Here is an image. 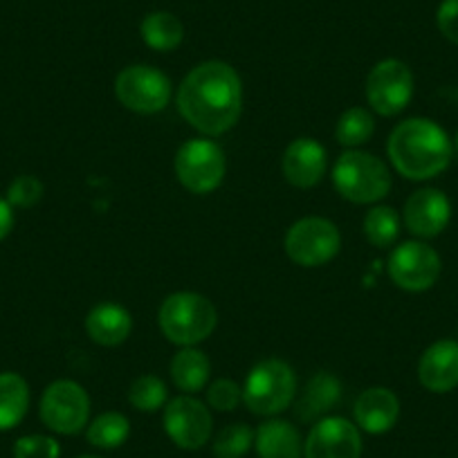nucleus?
I'll return each instance as SVG.
<instances>
[{"mask_svg": "<svg viewBox=\"0 0 458 458\" xmlns=\"http://www.w3.org/2000/svg\"><path fill=\"white\" fill-rule=\"evenodd\" d=\"M175 104L182 120L198 133L218 138L241 120L243 81L225 61H202L180 81Z\"/></svg>", "mask_w": 458, "mask_h": 458, "instance_id": "obj_1", "label": "nucleus"}, {"mask_svg": "<svg viewBox=\"0 0 458 458\" xmlns=\"http://www.w3.org/2000/svg\"><path fill=\"white\" fill-rule=\"evenodd\" d=\"M386 156L403 178L420 182L436 178L447 169L454 156V144L436 122L411 117L391 131L386 140Z\"/></svg>", "mask_w": 458, "mask_h": 458, "instance_id": "obj_2", "label": "nucleus"}, {"mask_svg": "<svg viewBox=\"0 0 458 458\" xmlns=\"http://www.w3.org/2000/svg\"><path fill=\"white\" fill-rule=\"evenodd\" d=\"M333 184L344 200L376 205L391 191V171L385 160L360 148H349L333 166Z\"/></svg>", "mask_w": 458, "mask_h": 458, "instance_id": "obj_3", "label": "nucleus"}, {"mask_svg": "<svg viewBox=\"0 0 458 458\" xmlns=\"http://www.w3.org/2000/svg\"><path fill=\"white\" fill-rule=\"evenodd\" d=\"M162 335L178 346H196L211 337L218 324L214 303L198 293H174L162 301L157 312Z\"/></svg>", "mask_w": 458, "mask_h": 458, "instance_id": "obj_4", "label": "nucleus"}, {"mask_svg": "<svg viewBox=\"0 0 458 458\" xmlns=\"http://www.w3.org/2000/svg\"><path fill=\"white\" fill-rule=\"evenodd\" d=\"M294 398H297V373L284 360H263L245 377L243 404L254 416H279L293 407Z\"/></svg>", "mask_w": 458, "mask_h": 458, "instance_id": "obj_5", "label": "nucleus"}, {"mask_svg": "<svg viewBox=\"0 0 458 458\" xmlns=\"http://www.w3.org/2000/svg\"><path fill=\"white\" fill-rule=\"evenodd\" d=\"M285 254L301 267H319L333 261L342 250L337 225L321 216H306L290 225L284 239Z\"/></svg>", "mask_w": 458, "mask_h": 458, "instance_id": "obj_6", "label": "nucleus"}, {"mask_svg": "<svg viewBox=\"0 0 458 458\" xmlns=\"http://www.w3.org/2000/svg\"><path fill=\"white\" fill-rule=\"evenodd\" d=\"M174 166L180 184L187 191L205 196L223 184L227 174V157L220 144L211 138H196L178 148Z\"/></svg>", "mask_w": 458, "mask_h": 458, "instance_id": "obj_7", "label": "nucleus"}, {"mask_svg": "<svg viewBox=\"0 0 458 458\" xmlns=\"http://www.w3.org/2000/svg\"><path fill=\"white\" fill-rule=\"evenodd\" d=\"M38 416L55 434L77 436L90 422V395L79 382L56 380L43 391Z\"/></svg>", "mask_w": 458, "mask_h": 458, "instance_id": "obj_8", "label": "nucleus"}, {"mask_svg": "<svg viewBox=\"0 0 458 458\" xmlns=\"http://www.w3.org/2000/svg\"><path fill=\"white\" fill-rule=\"evenodd\" d=\"M114 97L133 113L156 114L171 104L174 86L162 70L135 64L114 77Z\"/></svg>", "mask_w": 458, "mask_h": 458, "instance_id": "obj_9", "label": "nucleus"}, {"mask_svg": "<svg viewBox=\"0 0 458 458\" xmlns=\"http://www.w3.org/2000/svg\"><path fill=\"white\" fill-rule=\"evenodd\" d=\"M162 422H165V431L171 443L187 452L202 449L214 434V418H211L209 404L187 394L166 403Z\"/></svg>", "mask_w": 458, "mask_h": 458, "instance_id": "obj_10", "label": "nucleus"}, {"mask_svg": "<svg viewBox=\"0 0 458 458\" xmlns=\"http://www.w3.org/2000/svg\"><path fill=\"white\" fill-rule=\"evenodd\" d=\"M367 101L382 117L403 113L413 97V72L404 61L385 59L367 77Z\"/></svg>", "mask_w": 458, "mask_h": 458, "instance_id": "obj_11", "label": "nucleus"}, {"mask_svg": "<svg viewBox=\"0 0 458 458\" xmlns=\"http://www.w3.org/2000/svg\"><path fill=\"white\" fill-rule=\"evenodd\" d=\"M443 263L438 252L422 241L400 243L389 257V276L407 293H425L438 281Z\"/></svg>", "mask_w": 458, "mask_h": 458, "instance_id": "obj_12", "label": "nucleus"}, {"mask_svg": "<svg viewBox=\"0 0 458 458\" xmlns=\"http://www.w3.org/2000/svg\"><path fill=\"white\" fill-rule=\"evenodd\" d=\"M362 431L342 416H324L303 440V458H362Z\"/></svg>", "mask_w": 458, "mask_h": 458, "instance_id": "obj_13", "label": "nucleus"}, {"mask_svg": "<svg viewBox=\"0 0 458 458\" xmlns=\"http://www.w3.org/2000/svg\"><path fill=\"white\" fill-rule=\"evenodd\" d=\"M449 218H452V202L440 189H418L404 202V227L420 241H429L443 234Z\"/></svg>", "mask_w": 458, "mask_h": 458, "instance_id": "obj_14", "label": "nucleus"}, {"mask_svg": "<svg viewBox=\"0 0 458 458\" xmlns=\"http://www.w3.org/2000/svg\"><path fill=\"white\" fill-rule=\"evenodd\" d=\"M328 156L326 148L312 138H297L288 144L281 157L284 178L297 189H312L324 180Z\"/></svg>", "mask_w": 458, "mask_h": 458, "instance_id": "obj_15", "label": "nucleus"}, {"mask_svg": "<svg viewBox=\"0 0 458 458\" xmlns=\"http://www.w3.org/2000/svg\"><path fill=\"white\" fill-rule=\"evenodd\" d=\"M418 380L431 394H449L458 386V342L440 339L422 353Z\"/></svg>", "mask_w": 458, "mask_h": 458, "instance_id": "obj_16", "label": "nucleus"}, {"mask_svg": "<svg viewBox=\"0 0 458 458\" xmlns=\"http://www.w3.org/2000/svg\"><path fill=\"white\" fill-rule=\"evenodd\" d=\"M355 425L371 436L386 434L400 418V400L386 386H371L358 395L353 404Z\"/></svg>", "mask_w": 458, "mask_h": 458, "instance_id": "obj_17", "label": "nucleus"}, {"mask_svg": "<svg viewBox=\"0 0 458 458\" xmlns=\"http://www.w3.org/2000/svg\"><path fill=\"white\" fill-rule=\"evenodd\" d=\"M342 398V382L328 371H319L306 382L301 395L293 403L294 416L301 422H317Z\"/></svg>", "mask_w": 458, "mask_h": 458, "instance_id": "obj_18", "label": "nucleus"}, {"mask_svg": "<svg viewBox=\"0 0 458 458\" xmlns=\"http://www.w3.org/2000/svg\"><path fill=\"white\" fill-rule=\"evenodd\" d=\"M133 330V317L120 303H99L86 317V333L99 346H120Z\"/></svg>", "mask_w": 458, "mask_h": 458, "instance_id": "obj_19", "label": "nucleus"}, {"mask_svg": "<svg viewBox=\"0 0 458 458\" xmlns=\"http://www.w3.org/2000/svg\"><path fill=\"white\" fill-rule=\"evenodd\" d=\"M254 449L259 458H301L303 440L293 422L275 416L254 431Z\"/></svg>", "mask_w": 458, "mask_h": 458, "instance_id": "obj_20", "label": "nucleus"}, {"mask_svg": "<svg viewBox=\"0 0 458 458\" xmlns=\"http://www.w3.org/2000/svg\"><path fill=\"white\" fill-rule=\"evenodd\" d=\"M169 373L174 385L182 394L193 395L198 391H205L207 385H209L211 364L200 349H196V346H184L171 360Z\"/></svg>", "mask_w": 458, "mask_h": 458, "instance_id": "obj_21", "label": "nucleus"}, {"mask_svg": "<svg viewBox=\"0 0 458 458\" xmlns=\"http://www.w3.org/2000/svg\"><path fill=\"white\" fill-rule=\"evenodd\" d=\"M30 409V386L19 373H0V431H10L23 422Z\"/></svg>", "mask_w": 458, "mask_h": 458, "instance_id": "obj_22", "label": "nucleus"}, {"mask_svg": "<svg viewBox=\"0 0 458 458\" xmlns=\"http://www.w3.org/2000/svg\"><path fill=\"white\" fill-rule=\"evenodd\" d=\"M142 41L156 52H171L182 43L184 28L180 19L171 12H151L140 25Z\"/></svg>", "mask_w": 458, "mask_h": 458, "instance_id": "obj_23", "label": "nucleus"}, {"mask_svg": "<svg viewBox=\"0 0 458 458\" xmlns=\"http://www.w3.org/2000/svg\"><path fill=\"white\" fill-rule=\"evenodd\" d=\"M131 422L120 411H104L88 422L86 438L97 449H117L129 440Z\"/></svg>", "mask_w": 458, "mask_h": 458, "instance_id": "obj_24", "label": "nucleus"}, {"mask_svg": "<svg viewBox=\"0 0 458 458\" xmlns=\"http://www.w3.org/2000/svg\"><path fill=\"white\" fill-rule=\"evenodd\" d=\"M373 133H376L373 114L371 110L362 108V106H353V108L344 110L337 126H335V138L346 148L362 147V144L371 140Z\"/></svg>", "mask_w": 458, "mask_h": 458, "instance_id": "obj_25", "label": "nucleus"}, {"mask_svg": "<svg viewBox=\"0 0 458 458\" xmlns=\"http://www.w3.org/2000/svg\"><path fill=\"white\" fill-rule=\"evenodd\" d=\"M362 227L364 236H367L373 248H391L398 241L403 220H400L398 211L394 207L380 205L367 211Z\"/></svg>", "mask_w": 458, "mask_h": 458, "instance_id": "obj_26", "label": "nucleus"}, {"mask_svg": "<svg viewBox=\"0 0 458 458\" xmlns=\"http://www.w3.org/2000/svg\"><path fill=\"white\" fill-rule=\"evenodd\" d=\"M129 403L138 411L153 413L157 409H165L169 403V391L166 385L157 376H140L129 386Z\"/></svg>", "mask_w": 458, "mask_h": 458, "instance_id": "obj_27", "label": "nucleus"}, {"mask_svg": "<svg viewBox=\"0 0 458 458\" xmlns=\"http://www.w3.org/2000/svg\"><path fill=\"white\" fill-rule=\"evenodd\" d=\"M254 447V429L245 422L227 425L214 436L211 452L216 458H243Z\"/></svg>", "mask_w": 458, "mask_h": 458, "instance_id": "obj_28", "label": "nucleus"}, {"mask_svg": "<svg viewBox=\"0 0 458 458\" xmlns=\"http://www.w3.org/2000/svg\"><path fill=\"white\" fill-rule=\"evenodd\" d=\"M207 404L216 411H234L241 403H243V386L236 385L234 380L227 377H218L211 385H207Z\"/></svg>", "mask_w": 458, "mask_h": 458, "instance_id": "obj_29", "label": "nucleus"}, {"mask_svg": "<svg viewBox=\"0 0 458 458\" xmlns=\"http://www.w3.org/2000/svg\"><path fill=\"white\" fill-rule=\"evenodd\" d=\"M43 191H46V187L37 175H19L10 182L5 198L14 209H30L41 200Z\"/></svg>", "mask_w": 458, "mask_h": 458, "instance_id": "obj_30", "label": "nucleus"}, {"mask_svg": "<svg viewBox=\"0 0 458 458\" xmlns=\"http://www.w3.org/2000/svg\"><path fill=\"white\" fill-rule=\"evenodd\" d=\"M14 458H61V445L46 434L21 436L14 443Z\"/></svg>", "mask_w": 458, "mask_h": 458, "instance_id": "obj_31", "label": "nucleus"}, {"mask_svg": "<svg viewBox=\"0 0 458 458\" xmlns=\"http://www.w3.org/2000/svg\"><path fill=\"white\" fill-rule=\"evenodd\" d=\"M436 25L449 43L458 46V0H443L436 12Z\"/></svg>", "mask_w": 458, "mask_h": 458, "instance_id": "obj_32", "label": "nucleus"}, {"mask_svg": "<svg viewBox=\"0 0 458 458\" xmlns=\"http://www.w3.org/2000/svg\"><path fill=\"white\" fill-rule=\"evenodd\" d=\"M14 229V207L7 198H0V241H5Z\"/></svg>", "mask_w": 458, "mask_h": 458, "instance_id": "obj_33", "label": "nucleus"}, {"mask_svg": "<svg viewBox=\"0 0 458 458\" xmlns=\"http://www.w3.org/2000/svg\"><path fill=\"white\" fill-rule=\"evenodd\" d=\"M77 458H101V456H90V454H86V456H77Z\"/></svg>", "mask_w": 458, "mask_h": 458, "instance_id": "obj_34", "label": "nucleus"}, {"mask_svg": "<svg viewBox=\"0 0 458 458\" xmlns=\"http://www.w3.org/2000/svg\"><path fill=\"white\" fill-rule=\"evenodd\" d=\"M454 142H456V148H458V131H456V140H454Z\"/></svg>", "mask_w": 458, "mask_h": 458, "instance_id": "obj_35", "label": "nucleus"}]
</instances>
